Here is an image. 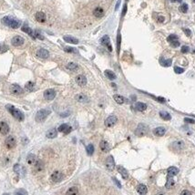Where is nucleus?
I'll list each match as a JSON object with an SVG mask.
<instances>
[{
	"instance_id": "1",
	"label": "nucleus",
	"mask_w": 195,
	"mask_h": 195,
	"mask_svg": "<svg viewBox=\"0 0 195 195\" xmlns=\"http://www.w3.org/2000/svg\"><path fill=\"white\" fill-rule=\"evenodd\" d=\"M2 23L5 24L6 26L12 27V28H17L20 26V21L17 20V19L13 18L10 17H5L2 19Z\"/></svg>"
},
{
	"instance_id": "2",
	"label": "nucleus",
	"mask_w": 195,
	"mask_h": 195,
	"mask_svg": "<svg viewBox=\"0 0 195 195\" xmlns=\"http://www.w3.org/2000/svg\"><path fill=\"white\" fill-rule=\"evenodd\" d=\"M6 108H7V110H9V112H10L11 114H12V116L14 117V118H17V121H24V114L19 110H17V109H15L14 107L11 106V105L6 106Z\"/></svg>"
},
{
	"instance_id": "3",
	"label": "nucleus",
	"mask_w": 195,
	"mask_h": 195,
	"mask_svg": "<svg viewBox=\"0 0 195 195\" xmlns=\"http://www.w3.org/2000/svg\"><path fill=\"white\" fill-rule=\"evenodd\" d=\"M149 131V127L146 124H143V123H140V124L138 125L137 129L135 131V135L138 136V137H143Z\"/></svg>"
},
{
	"instance_id": "4",
	"label": "nucleus",
	"mask_w": 195,
	"mask_h": 195,
	"mask_svg": "<svg viewBox=\"0 0 195 195\" xmlns=\"http://www.w3.org/2000/svg\"><path fill=\"white\" fill-rule=\"evenodd\" d=\"M50 114V110H40L39 111L37 112L36 115V121L37 122H42L47 118V117Z\"/></svg>"
},
{
	"instance_id": "5",
	"label": "nucleus",
	"mask_w": 195,
	"mask_h": 195,
	"mask_svg": "<svg viewBox=\"0 0 195 195\" xmlns=\"http://www.w3.org/2000/svg\"><path fill=\"white\" fill-rule=\"evenodd\" d=\"M55 97H56V91H55L54 89H47L46 91L44 92V98H45L47 100H54Z\"/></svg>"
},
{
	"instance_id": "6",
	"label": "nucleus",
	"mask_w": 195,
	"mask_h": 195,
	"mask_svg": "<svg viewBox=\"0 0 195 195\" xmlns=\"http://www.w3.org/2000/svg\"><path fill=\"white\" fill-rule=\"evenodd\" d=\"M11 42H12L13 46L19 47V46H21V45H23L24 44V38L22 37H20V36H16V37H14L12 38Z\"/></svg>"
},
{
	"instance_id": "7",
	"label": "nucleus",
	"mask_w": 195,
	"mask_h": 195,
	"mask_svg": "<svg viewBox=\"0 0 195 195\" xmlns=\"http://www.w3.org/2000/svg\"><path fill=\"white\" fill-rule=\"evenodd\" d=\"M106 168L109 170H113L115 168V161L112 156H109L106 160Z\"/></svg>"
},
{
	"instance_id": "8",
	"label": "nucleus",
	"mask_w": 195,
	"mask_h": 195,
	"mask_svg": "<svg viewBox=\"0 0 195 195\" xmlns=\"http://www.w3.org/2000/svg\"><path fill=\"white\" fill-rule=\"evenodd\" d=\"M10 91L11 93L14 94V95H20V94L23 93V89H22V88H21L20 86L17 85V84H14V85L11 86Z\"/></svg>"
},
{
	"instance_id": "9",
	"label": "nucleus",
	"mask_w": 195,
	"mask_h": 195,
	"mask_svg": "<svg viewBox=\"0 0 195 195\" xmlns=\"http://www.w3.org/2000/svg\"><path fill=\"white\" fill-rule=\"evenodd\" d=\"M100 42H101L102 45L107 47L110 51H112V47H111V45H110V37H109V36H107V35L104 36L101 39H100Z\"/></svg>"
},
{
	"instance_id": "10",
	"label": "nucleus",
	"mask_w": 195,
	"mask_h": 195,
	"mask_svg": "<svg viewBox=\"0 0 195 195\" xmlns=\"http://www.w3.org/2000/svg\"><path fill=\"white\" fill-rule=\"evenodd\" d=\"M37 56L40 58H43V59H46L49 57V52L45 48H40V49L37 50Z\"/></svg>"
},
{
	"instance_id": "11",
	"label": "nucleus",
	"mask_w": 195,
	"mask_h": 195,
	"mask_svg": "<svg viewBox=\"0 0 195 195\" xmlns=\"http://www.w3.org/2000/svg\"><path fill=\"white\" fill-rule=\"evenodd\" d=\"M63 179V174L60 171H54L51 174V180L54 182H59Z\"/></svg>"
},
{
	"instance_id": "12",
	"label": "nucleus",
	"mask_w": 195,
	"mask_h": 195,
	"mask_svg": "<svg viewBox=\"0 0 195 195\" xmlns=\"http://www.w3.org/2000/svg\"><path fill=\"white\" fill-rule=\"evenodd\" d=\"M16 143H17V141H16V139H15L13 136H9V137L6 138V145L8 149H12V148H14L15 146H16Z\"/></svg>"
},
{
	"instance_id": "13",
	"label": "nucleus",
	"mask_w": 195,
	"mask_h": 195,
	"mask_svg": "<svg viewBox=\"0 0 195 195\" xmlns=\"http://www.w3.org/2000/svg\"><path fill=\"white\" fill-rule=\"evenodd\" d=\"M117 122V117L112 115V116H110L109 118H107V120L105 121V125L107 127H112L114 126Z\"/></svg>"
},
{
	"instance_id": "14",
	"label": "nucleus",
	"mask_w": 195,
	"mask_h": 195,
	"mask_svg": "<svg viewBox=\"0 0 195 195\" xmlns=\"http://www.w3.org/2000/svg\"><path fill=\"white\" fill-rule=\"evenodd\" d=\"M58 131L59 132H63L64 134H69V132L71 131V127L69 126L68 124H66V123H64V124L60 125V126L58 127Z\"/></svg>"
},
{
	"instance_id": "15",
	"label": "nucleus",
	"mask_w": 195,
	"mask_h": 195,
	"mask_svg": "<svg viewBox=\"0 0 195 195\" xmlns=\"http://www.w3.org/2000/svg\"><path fill=\"white\" fill-rule=\"evenodd\" d=\"M165 133H166V129L164 127H158L153 129V134L158 137H161Z\"/></svg>"
},
{
	"instance_id": "16",
	"label": "nucleus",
	"mask_w": 195,
	"mask_h": 195,
	"mask_svg": "<svg viewBox=\"0 0 195 195\" xmlns=\"http://www.w3.org/2000/svg\"><path fill=\"white\" fill-rule=\"evenodd\" d=\"M76 82L78 83V85H79L80 87H83L87 84V79L85 76L83 75H79L76 77Z\"/></svg>"
},
{
	"instance_id": "17",
	"label": "nucleus",
	"mask_w": 195,
	"mask_h": 195,
	"mask_svg": "<svg viewBox=\"0 0 195 195\" xmlns=\"http://www.w3.org/2000/svg\"><path fill=\"white\" fill-rule=\"evenodd\" d=\"M8 131H9V126L7 125V123L4 122V121L0 122V133L3 135H6L8 133Z\"/></svg>"
},
{
	"instance_id": "18",
	"label": "nucleus",
	"mask_w": 195,
	"mask_h": 195,
	"mask_svg": "<svg viewBox=\"0 0 195 195\" xmlns=\"http://www.w3.org/2000/svg\"><path fill=\"white\" fill-rule=\"evenodd\" d=\"M46 15H45V13L43 12H37V14H36V20L37 21V22H39V23H44L45 21H46Z\"/></svg>"
},
{
	"instance_id": "19",
	"label": "nucleus",
	"mask_w": 195,
	"mask_h": 195,
	"mask_svg": "<svg viewBox=\"0 0 195 195\" xmlns=\"http://www.w3.org/2000/svg\"><path fill=\"white\" fill-rule=\"evenodd\" d=\"M118 171L121 173V177H122L124 180H127L129 178V173H128V170L122 166H118Z\"/></svg>"
},
{
	"instance_id": "20",
	"label": "nucleus",
	"mask_w": 195,
	"mask_h": 195,
	"mask_svg": "<svg viewBox=\"0 0 195 195\" xmlns=\"http://www.w3.org/2000/svg\"><path fill=\"white\" fill-rule=\"evenodd\" d=\"M100 149H101L102 151H104V152L110 151V144H109L106 140H101L100 141Z\"/></svg>"
},
{
	"instance_id": "21",
	"label": "nucleus",
	"mask_w": 195,
	"mask_h": 195,
	"mask_svg": "<svg viewBox=\"0 0 195 195\" xmlns=\"http://www.w3.org/2000/svg\"><path fill=\"white\" fill-rule=\"evenodd\" d=\"M63 39H64L66 42H68V43L75 44V45L79 43V39L74 37H71V36H65V37H63Z\"/></svg>"
},
{
	"instance_id": "22",
	"label": "nucleus",
	"mask_w": 195,
	"mask_h": 195,
	"mask_svg": "<svg viewBox=\"0 0 195 195\" xmlns=\"http://www.w3.org/2000/svg\"><path fill=\"white\" fill-rule=\"evenodd\" d=\"M135 108L136 110H139V111H144L147 109V105L143 102H136L135 104Z\"/></svg>"
},
{
	"instance_id": "23",
	"label": "nucleus",
	"mask_w": 195,
	"mask_h": 195,
	"mask_svg": "<svg viewBox=\"0 0 195 195\" xmlns=\"http://www.w3.org/2000/svg\"><path fill=\"white\" fill-rule=\"evenodd\" d=\"M93 15L96 17H102L104 15V10L101 7H96L93 11Z\"/></svg>"
},
{
	"instance_id": "24",
	"label": "nucleus",
	"mask_w": 195,
	"mask_h": 195,
	"mask_svg": "<svg viewBox=\"0 0 195 195\" xmlns=\"http://www.w3.org/2000/svg\"><path fill=\"white\" fill-rule=\"evenodd\" d=\"M137 191L139 193V194L144 195V194H146V193H147L148 189H147V187H146V185H144V184H139V186L137 187Z\"/></svg>"
},
{
	"instance_id": "25",
	"label": "nucleus",
	"mask_w": 195,
	"mask_h": 195,
	"mask_svg": "<svg viewBox=\"0 0 195 195\" xmlns=\"http://www.w3.org/2000/svg\"><path fill=\"white\" fill-rule=\"evenodd\" d=\"M22 31H24L25 33L28 34L29 36H31L33 38H35V35H34V32L32 31V29L30 28V27H28L27 25H24L23 27H22Z\"/></svg>"
},
{
	"instance_id": "26",
	"label": "nucleus",
	"mask_w": 195,
	"mask_h": 195,
	"mask_svg": "<svg viewBox=\"0 0 195 195\" xmlns=\"http://www.w3.org/2000/svg\"><path fill=\"white\" fill-rule=\"evenodd\" d=\"M57 135H58V131L56 129H51L47 132V137L48 139H54L57 137Z\"/></svg>"
},
{
	"instance_id": "27",
	"label": "nucleus",
	"mask_w": 195,
	"mask_h": 195,
	"mask_svg": "<svg viewBox=\"0 0 195 195\" xmlns=\"http://www.w3.org/2000/svg\"><path fill=\"white\" fill-rule=\"evenodd\" d=\"M27 163L30 164V165H35L36 162H37V158H36V156L34 155V154H29V155L27 156Z\"/></svg>"
},
{
	"instance_id": "28",
	"label": "nucleus",
	"mask_w": 195,
	"mask_h": 195,
	"mask_svg": "<svg viewBox=\"0 0 195 195\" xmlns=\"http://www.w3.org/2000/svg\"><path fill=\"white\" fill-rule=\"evenodd\" d=\"M172 146L176 150H181L184 148V142L183 141H176V142L172 144Z\"/></svg>"
},
{
	"instance_id": "29",
	"label": "nucleus",
	"mask_w": 195,
	"mask_h": 195,
	"mask_svg": "<svg viewBox=\"0 0 195 195\" xmlns=\"http://www.w3.org/2000/svg\"><path fill=\"white\" fill-rule=\"evenodd\" d=\"M76 100L79 102H88L89 101V98L87 96L83 95V94H79L76 96Z\"/></svg>"
},
{
	"instance_id": "30",
	"label": "nucleus",
	"mask_w": 195,
	"mask_h": 195,
	"mask_svg": "<svg viewBox=\"0 0 195 195\" xmlns=\"http://www.w3.org/2000/svg\"><path fill=\"white\" fill-rule=\"evenodd\" d=\"M167 171H168V175H170V176H175V175L178 174L179 170L176 167H170Z\"/></svg>"
},
{
	"instance_id": "31",
	"label": "nucleus",
	"mask_w": 195,
	"mask_h": 195,
	"mask_svg": "<svg viewBox=\"0 0 195 195\" xmlns=\"http://www.w3.org/2000/svg\"><path fill=\"white\" fill-rule=\"evenodd\" d=\"M173 185H174V180L172 179V176L168 175V180H167V182L165 186H166L167 189H170V188L173 187Z\"/></svg>"
},
{
	"instance_id": "32",
	"label": "nucleus",
	"mask_w": 195,
	"mask_h": 195,
	"mask_svg": "<svg viewBox=\"0 0 195 195\" xmlns=\"http://www.w3.org/2000/svg\"><path fill=\"white\" fill-rule=\"evenodd\" d=\"M160 116L164 121H170V118H171V116L170 115V113H168L167 111H160Z\"/></svg>"
},
{
	"instance_id": "33",
	"label": "nucleus",
	"mask_w": 195,
	"mask_h": 195,
	"mask_svg": "<svg viewBox=\"0 0 195 195\" xmlns=\"http://www.w3.org/2000/svg\"><path fill=\"white\" fill-rule=\"evenodd\" d=\"M113 98H114V100L118 104H123L125 102V100H126L124 99V97H122V96H121V95H117V94L113 96Z\"/></svg>"
},
{
	"instance_id": "34",
	"label": "nucleus",
	"mask_w": 195,
	"mask_h": 195,
	"mask_svg": "<svg viewBox=\"0 0 195 195\" xmlns=\"http://www.w3.org/2000/svg\"><path fill=\"white\" fill-rule=\"evenodd\" d=\"M104 73H105V76H106L108 79H111V80L116 79V75L114 74V72H112L111 70H105Z\"/></svg>"
},
{
	"instance_id": "35",
	"label": "nucleus",
	"mask_w": 195,
	"mask_h": 195,
	"mask_svg": "<svg viewBox=\"0 0 195 195\" xmlns=\"http://www.w3.org/2000/svg\"><path fill=\"white\" fill-rule=\"evenodd\" d=\"M160 64H161V66H163V67H170V65H171L172 60H171V59H163V58H160Z\"/></svg>"
},
{
	"instance_id": "36",
	"label": "nucleus",
	"mask_w": 195,
	"mask_h": 195,
	"mask_svg": "<svg viewBox=\"0 0 195 195\" xmlns=\"http://www.w3.org/2000/svg\"><path fill=\"white\" fill-rule=\"evenodd\" d=\"M67 69H69V70H77L78 69H79V66H78L77 64H75V63H69V64L67 65Z\"/></svg>"
},
{
	"instance_id": "37",
	"label": "nucleus",
	"mask_w": 195,
	"mask_h": 195,
	"mask_svg": "<svg viewBox=\"0 0 195 195\" xmlns=\"http://www.w3.org/2000/svg\"><path fill=\"white\" fill-rule=\"evenodd\" d=\"M78 192H79V190L77 187H71L67 191V194H77Z\"/></svg>"
},
{
	"instance_id": "38",
	"label": "nucleus",
	"mask_w": 195,
	"mask_h": 195,
	"mask_svg": "<svg viewBox=\"0 0 195 195\" xmlns=\"http://www.w3.org/2000/svg\"><path fill=\"white\" fill-rule=\"evenodd\" d=\"M94 152V146L92 145V144H89V145L87 146V153L88 155H92Z\"/></svg>"
},
{
	"instance_id": "39",
	"label": "nucleus",
	"mask_w": 195,
	"mask_h": 195,
	"mask_svg": "<svg viewBox=\"0 0 195 195\" xmlns=\"http://www.w3.org/2000/svg\"><path fill=\"white\" fill-rule=\"evenodd\" d=\"M34 87H35V84L33 83V82H27V84H26V89H27V90H29V91H32L34 89Z\"/></svg>"
},
{
	"instance_id": "40",
	"label": "nucleus",
	"mask_w": 195,
	"mask_h": 195,
	"mask_svg": "<svg viewBox=\"0 0 195 195\" xmlns=\"http://www.w3.org/2000/svg\"><path fill=\"white\" fill-rule=\"evenodd\" d=\"M180 11L181 13H187L188 11V5L187 4H182L181 6H180Z\"/></svg>"
},
{
	"instance_id": "41",
	"label": "nucleus",
	"mask_w": 195,
	"mask_h": 195,
	"mask_svg": "<svg viewBox=\"0 0 195 195\" xmlns=\"http://www.w3.org/2000/svg\"><path fill=\"white\" fill-rule=\"evenodd\" d=\"M167 40L168 42H172V41H175V40H178V37L176 35H170L168 37H167Z\"/></svg>"
},
{
	"instance_id": "42",
	"label": "nucleus",
	"mask_w": 195,
	"mask_h": 195,
	"mask_svg": "<svg viewBox=\"0 0 195 195\" xmlns=\"http://www.w3.org/2000/svg\"><path fill=\"white\" fill-rule=\"evenodd\" d=\"M35 166H36V170H43V164H42L41 161H37L35 164Z\"/></svg>"
},
{
	"instance_id": "43",
	"label": "nucleus",
	"mask_w": 195,
	"mask_h": 195,
	"mask_svg": "<svg viewBox=\"0 0 195 195\" xmlns=\"http://www.w3.org/2000/svg\"><path fill=\"white\" fill-rule=\"evenodd\" d=\"M121 34H118V37H117V46H118V53L120 52V48H121Z\"/></svg>"
},
{
	"instance_id": "44",
	"label": "nucleus",
	"mask_w": 195,
	"mask_h": 195,
	"mask_svg": "<svg viewBox=\"0 0 195 195\" xmlns=\"http://www.w3.org/2000/svg\"><path fill=\"white\" fill-rule=\"evenodd\" d=\"M174 71L176 74H181V73L184 72V69H183L182 68H180V67H175Z\"/></svg>"
},
{
	"instance_id": "45",
	"label": "nucleus",
	"mask_w": 195,
	"mask_h": 195,
	"mask_svg": "<svg viewBox=\"0 0 195 195\" xmlns=\"http://www.w3.org/2000/svg\"><path fill=\"white\" fill-rule=\"evenodd\" d=\"M65 51L66 52H69V53H77V50L76 48H69V47H67L65 48Z\"/></svg>"
},
{
	"instance_id": "46",
	"label": "nucleus",
	"mask_w": 195,
	"mask_h": 195,
	"mask_svg": "<svg viewBox=\"0 0 195 195\" xmlns=\"http://www.w3.org/2000/svg\"><path fill=\"white\" fill-rule=\"evenodd\" d=\"M189 51H190V48H189V47H187V46L181 47V53L185 54V53H188Z\"/></svg>"
},
{
	"instance_id": "47",
	"label": "nucleus",
	"mask_w": 195,
	"mask_h": 195,
	"mask_svg": "<svg viewBox=\"0 0 195 195\" xmlns=\"http://www.w3.org/2000/svg\"><path fill=\"white\" fill-rule=\"evenodd\" d=\"M170 45H171L172 48H178V47L180 46V42H179L178 40H175V41L170 42Z\"/></svg>"
},
{
	"instance_id": "48",
	"label": "nucleus",
	"mask_w": 195,
	"mask_h": 195,
	"mask_svg": "<svg viewBox=\"0 0 195 195\" xmlns=\"http://www.w3.org/2000/svg\"><path fill=\"white\" fill-rule=\"evenodd\" d=\"M184 121H185V122H187V123H191V124L195 123L194 120H192V118H184Z\"/></svg>"
},
{
	"instance_id": "49",
	"label": "nucleus",
	"mask_w": 195,
	"mask_h": 195,
	"mask_svg": "<svg viewBox=\"0 0 195 195\" xmlns=\"http://www.w3.org/2000/svg\"><path fill=\"white\" fill-rule=\"evenodd\" d=\"M35 37H37V38H39V39H41V40H43V39H44V37H42L41 34H40L39 32H36Z\"/></svg>"
},
{
	"instance_id": "50",
	"label": "nucleus",
	"mask_w": 195,
	"mask_h": 195,
	"mask_svg": "<svg viewBox=\"0 0 195 195\" xmlns=\"http://www.w3.org/2000/svg\"><path fill=\"white\" fill-rule=\"evenodd\" d=\"M112 180H113V181H114V182L116 183V185L118 187V188H121V184L120 183V181H118L116 178H112Z\"/></svg>"
},
{
	"instance_id": "51",
	"label": "nucleus",
	"mask_w": 195,
	"mask_h": 195,
	"mask_svg": "<svg viewBox=\"0 0 195 195\" xmlns=\"http://www.w3.org/2000/svg\"><path fill=\"white\" fill-rule=\"evenodd\" d=\"M183 31L185 32V34H186V36H188V37H190V36L191 35V30H190V29H188V28H184V29H183Z\"/></svg>"
},
{
	"instance_id": "52",
	"label": "nucleus",
	"mask_w": 195,
	"mask_h": 195,
	"mask_svg": "<svg viewBox=\"0 0 195 195\" xmlns=\"http://www.w3.org/2000/svg\"><path fill=\"white\" fill-rule=\"evenodd\" d=\"M16 193H17V194H27V192L24 190H19V191H16Z\"/></svg>"
},
{
	"instance_id": "53",
	"label": "nucleus",
	"mask_w": 195,
	"mask_h": 195,
	"mask_svg": "<svg viewBox=\"0 0 195 195\" xmlns=\"http://www.w3.org/2000/svg\"><path fill=\"white\" fill-rule=\"evenodd\" d=\"M126 12H127V6L125 5L124 7H123V11H122V17H124L125 14H126Z\"/></svg>"
},
{
	"instance_id": "54",
	"label": "nucleus",
	"mask_w": 195,
	"mask_h": 195,
	"mask_svg": "<svg viewBox=\"0 0 195 195\" xmlns=\"http://www.w3.org/2000/svg\"><path fill=\"white\" fill-rule=\"evenodd\" d=\"M164 19H165V18H164L163 17H161V16H160V17H158V21H159V22H160V23H162V22H163Z\"/></svg>"
},
{
	"instance_id": "55",
	"label": "nucleus",
	"mask_w": 195,
	"mask_h": 195,
	"mask_svg": "<svg viewBox=\"0 0 195 195\" xmlns=\"http://www.w3.org/2000/svg\"><path fill=\"white\" fill-rule=\"evenodd\" d=\"M181 194H191V192L189 191H181Z\"/></svg>"
},
{
	"instance_id": "56",
	"label": "nucleus",
	"mask_w": 195,
	"mask_h": 195,
	"mask_svg": "<svg viewBox=\"0 0 195 195\" xmlns=\"http://www.w3.org/2000/svg\"><path fill=\"white\" fill-rule=\"evenodd\" d=\"M120 3H121V0H118V3H117V5H116V7H115V9H118V6H120Z\"/></svg>"
},
{
	"instance_id": "57",
	"label": "nucleus",
	"mask_w": 195,
	"mask_h": 195,
	"mask_svg": "<svg viewBox=\"0 0 195 195\" xmlns=\"http://www.w3.org/2000/svg\"><path fill=\"white\" fill-rule=\"evenodd\" d=\"M172 3H175V2H178V3H180V2H181L182 0H170Z\"/></svg>"
},
{
	"instance_id": "58",
	"label": "nucleus",
	"mask_w": 195,
	"mask_h": 195,
	"mask_svg": "<svg viewBox=\"0 0 195 195\" xmlns=\"http://www.w3.org/2000/svg\"><path fill=\"white\" fill-rule=\"evenodd\" d=\"M193 53H194V54H195V49H194V50H193Z\"/></svg>"
},
{
	"instance_id": "59",
	"label": "nucleus",
	"mask_w": 195,
	"mask_h": 195,
	"mask_svg": "<svg viewBox=\"0 0 195 195\" xmlns=\"http://www.w3.org/2000/svg\"><path fill=\"white\" fill-rule=\"evenodd\" d=\"M193 1H194V2H195V0H193Z\"/></svg>"
}]
</instances>
